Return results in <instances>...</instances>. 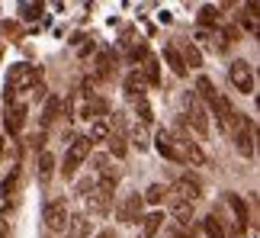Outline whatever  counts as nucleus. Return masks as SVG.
I'll use <instances>...</instances> for the list:
<instances>
[{"instance_id":"obj_1","label":"nucleus","mask_w":260,"mask_h":238,"mask_svg":"<svg viewBox=\"0 0 260 238\" xmlns=\"http://www.w3.org/2000/svg\"><path fill=\"white\" fill-rule=\"evenodd\" d=\"M36 84H42V68H36V65H16L13 71H10V81H7V103H13L23 91H32Z\"/></svg>"},{"instance_id":"obj_2","label":"nucleus","mask_w":260,"mask_h":238,"mask_svg":"<svg viewBox=\"0 0 260 238\" xmlns=\"http://www.w3.org/2000/svg\"><path fill=\"white\" fill-rule=\"evenodd\" d=\"M90 145H93V142H90L87 135H81V138H74V142H71V148H68V155H64V174L68 177H71L77 171V164L90 155Z\"/></svg>"},{"instance_id":"obj_3","label":"nucleus","mask_w":260,"mask_h":238,"mask_svg":"<svg viewBox=\"0 0 260 238\" xmlns=\"http://www.w3.org/2000/svg\"><path fill=\"white\" fill-rule=\"evenodd\" d=\"M68 219H71V213H68V203L64 200H52V203L45 206V225L52 232H64Z\"/></svg>"},{"instance_id":"obj_4","label":"nucleus","mask_w":260,"mask_h":238,"mask_svg":"<svg viewBox=\"0 0 260 238\" xmlns=\"http://www.w3.org/2000/svg\"><path fill=\"white\" fill-rule=\"evenodd\" d=\"M199 190H203V187H199V181H196V177H180V181L171 187V193L177 196L180 203H193L196 196H199Z\"/></svg>"},{"instance_id":"obj_5","label":"nucleus","mask_w":260,"mask_h":238,"mask_svg":"<svg viewBox=\"0 0 260 238\" xmlns=\"http://www.w3.org/2000/svg\"><path fill=\"white\" fill-rule=\"evenodd\" d=\"M232 84L238 87V91H244V94L254 91V71H251L247 62H235L232 65Z\"/></svg>"},{"instance_id":"obj_6","label":"nucleus","mask_w":260,"mask_h":238,"mask_svg":"<svg viewBox=\"0 0 260 238\" xmlns=\"http://www.w3.org/2000/svg\"><path fill=\"white\" fill-rule=\"evenodd\" d=\"M157 152H161L164 158H171V161H183V152H180V145H177V138L167 132V129H161V132H157Z\"/></svg>"},{"instance_id":"obj_7","label":"nucleus","mask_w":260,"mask_h":238,"mask_svg":"<svg viewBox=\"0 0 260 238\" xmlns=\"http://www.w3.org/2000/svg\"><path fill=\"white\" fill-rule=\"evenodd\" d=\"M119 219H122V222H138V219H142V193L125 196L122 206H119Z\"/></svg>"},{"instance_id":"obj_8","label":"nucleus","mask_w":260,"mask_h":238,"mask_svg":"<svg viewBox=\"0 0 260 238\" xmlns=\"http://www.w3.org/2000/svg\"><path fill=\"white\" fill-rule=\"evenodd\" d=\"M212 110L218 113V119H222V126H235L238 123V113H235V106H232V100L228 97H222V94H215V100L209 103Z\"/></svg>"},{"instance_id":"obj_9","label":"nucleus","mask_w":260,"mask_h":238,"mask_svg":"<svg viewBox=\"0 0 260 238\" xmlns=\"http://www.w3.org/2000/svg\"><path fill=\"white\" fill-rule=\"evenodd\" d=\"M186 123L196 129V132H209V119H206V110L199 106V100H189L186 106Z\"/></svg>"},{"instance_id":"obj_10","label":"nucleus","mask_w":260,"mask_h":238,"mask_svg":"<svg viewBox=\"0 0 260 238\" xmlns=\"http://www.w3.org/2000/svg\"><path fill=\"white\" fill-rule=\"evenodd\" d=\"M4 123H7V132H19V129H23L26 126V106L23 103H13V106H10V113H7V119H4Z\"/></svg>"},{"instance_id":"obj_11","label":"nucleus","mask_w":260,"mask_h":238,"mask_svg":"<svg viewBox=\"0 0 260 238\" xmlns=\"http://www.w3.org/2000/svg\"><path fill=\"white\" fill-rule=\"evenodd\" d=\"M109 196H113V193H106V190H100V187H93V190L87 193V206H90L93 213H106V210H109Z\"/></svg>"},{"instance_id":"obj_12","label":"nucleus","mask_w":260,"mask_h":238,"mask_svg":"<svg viewBox=\"0 0 260 238\" xmlns=\"http://www.w3.org/2000/svg\"><path fill=\"white\" fill-rule=\"evenodd\" d=\"M238 152H241V155L254 152V126L251 123H244L241 129H238Z\"/></svg>"},{"instance_id":"obj_13","label":"nucleus","mask_w":260,"mask_h":238,"mask_svg":"<svg viewBox=\"0 0 260 238\" xmlns=\"http://www.w3.org/2000/svg\"><path fill=\"white\" fill-rule=\"evenodd\" d=\"M228 206H232V210H235V216H238V229H244V225H247V203L241 200V196H238V193H228Z\"/></svg>"},{"instance_id":"obj_14","label":"nucleus","mask_w":260,"mask_h":238,"mask_svg":"<svg viewBox=\"0 0 260 238\" xmlns=\"http://www.w3.org/2000/svg\"><path fill=\"white\" fill-rule=\"evenodd\" d=\"M164 62L171 65V71L177 74V77H186V65H183V58H180V52L174 45H167V52H164Z\"/></svg>"},{"instance_id":"obj_15","label":"nucleus","mask_w":260,"mask_h":238,"mask_svg":"<svg viewBox=\"0 0 260 238\" xmlns=\"http://www.w3.org/2000/svg\"><path fill=\"white\" fill-rule=\"evenodd\" d=\"M68 225H71V238H84V235H90V229H93L87 216H71Z\"/></svg>"},{"instance_id":"obj_16","label":"nucleus","mask_w":260,"mask_h":238,"mask_svg":"<svg viewBox=\"0 0 260 238\" xmlns=\"http://www.w3.org/2000/svg\"><path fill=\"white\" fill-rule=\"evenodd\" d=\"M174 219H177V225H183V229H186V225L189 222H193V203H174Z\"/></svg>"},{"instance_id":"obj_17","label":"nucleus","mask_w":260,"mask_h":238,"mask_svg":"<svg viewBox=\"0 0 260 238\" xmlns=\"http://www.w3.org/2000/svg\"><path fill=\"white\" fill-rule=\"evenodd\" d=\"M138 91H145V77H142V71H132L125 77V94L132 97V100H138Z\"/></svg>"},{"instance_id":"obj_18","label":"nucleus","mask_w":260,"mask_h":238,"mask_svg":"<svg viewBox=\"0 0 260 238\" xmlns=\"http://www.w3.org/2000/svg\"><path fill=\"white\" fill-rule=\"evenodd\" d=\"M142 232H145V238H151V235H157V229H161V222H164V216L161 213H148V216H142Z\"/></svg>"},{"instance_id":"obj_19","label":"nucleus","mask_w":260,"mask_h":238,"mask_svg":"<svg viewBox=\"0 0 260 238\" xmlns=\"http://www.w3.org/2000/svg\"><path fill=\"white\" fill-rule=\"evenodd\" d=\"M52 171H55V158L48 152H42V155H39V181H48Z\"/></svg>"},{"instance_id":"obj_20","label":"nucleus","mask_w":260,"mask_h":238,"mask_svg":"<svg viewBox=\"0 0 260 238\" xmlns=\"http://www.w3.org/2000/svg\"><path fill=\"white\" fill-rule=\"evenodd\" d=\"M81 116H84V119H93V123H96L100 116H106V103H103V100H90V103L84 106Z\"/></svg>"},{"instance_id":"obj_21","label":"nucleus","mask_w":260,"mask_h":238,"mask_svg":"<svg viewBox=\"0 0 260 238\" xmlns=\"http://www.w3.org/2000/svg\"><path fill=\"white\" fill-rule=\"evenodd\" d=\"M58 110H61V100H58V97H48V103H45V116H42V126H52L55 119H58Z\"/></svg>"},{"instance_id":"obj_22","label":"nucleus","mask_w":260,"mask_h":238,"mask_svg":"<svg viewBox=\"0 0 260 238\" xmlns=\"http://www.w3.org/2000/svg\"><path fill=\"white\" fill-rule=\"evenodd\" d=\"M203 229H206L209 238H225V229H222V222H218L215 216H206V219H203Z\"/></svg>"},{"instance_id":"obj_23","label":"nucleus","mask_w":260,"mask_h":238,"mask_svg":"<svg viewBox=\"0 0 260 238\" xmlns=\"http://www.w3.org/2000/svg\"><path fill=\"white\" fill-rule=\"evenodd\" d=\"M196 94L203 97V100L212 103V100H215V87H212V81H209V77H199V81H196Z\"/></svg>"},{"instance_id":"obj_24","label":"nucleus","mask_w":260,"mask_h":238,"mask_svg":"<svg viewBox=\"0 0 260 238\" xmlns=\"http://www.w3.org/2000/svg\"><path fill=\"white\" fill-rule=\"evenodd\" d=\"M90 142H103V138H109V126L103 123V119H96V123L93 126H90Z\"/></svg>"},{"instance_id":"obj_25","label":"nucleus","mask_w":260,"mask_h":238,"mask_svg":"<svg viewBox=\"0 0 260 238\" xmlns=\"http://www.w3.org/2000/svg\"><path fill=\"white\" fill-rule=\"evenodd\" d=\"M142 77H145L148 84H157V81H161V71H157V62H154L151 55L145 58V74H142Z\"/></svg>"},{"instance_id":"obj_26","label":"nucleus","mask_w":260,"mask_h":238,"mask_svg":"<svg viewBox=\"0 0 260 238\" xmlns=\"http://www.w3.org/2000/svg\"><path fill=\"white\" fill-rule=\"evenodd\" d=\"M164 193H167V190H164L161 184H151V187H148V193L142 196V200H145V203H151V206H157V203L164 200Z\"/></svg>"},{"instance_id":"obj_27","label":"nucleus","mask_w":260,"mask_h":238,"mask_svg":"<svg viewBox=\"0 0 260 238\" xmlns=\"http://www.w3.org/2000/svg\"><path fill=\"white\" fill-rule=\"evenodd\" d=\"M180 58H183V65H186V68H189V65H193V68L203 65V55H199V48H196V45H186V52L180 55Z\"/></svg>"},{"instance_id":"obj_28","label":"nucleus","mask_w":260,"mask_h":238,"mask_svg":"<svg viewBox=\"0 0 260 238\" xmlns=\"http://www.w3.org/2000/svg\"><path fill=\"white\" fill-rule=\"evenodd\" d=\"M215 19H218V7H212V4H206L203 10H199V23H203V26H212Z\"/></svg>"},{"instance_id":"obj_29","label":"nucleus","mask_w":260,"mask_h":238,"mask_svg":"<svg viewBox=\"0 0 260 238\" xmlns=\"http://www.w3.org/2000/svg\"><path fill=\"white\" fill-rule=\"evenodd\" d=\"M109 152H113L116 158H122V155H125V138L119 135V132H113V135H109Z\"/></svg>"},{"instance_id":"obj_30","label":"nucleus","mask_w":260,"mask_h":238,"mask_svg":"<svg viewBox=\"0 0 260 238\" xmlns=\"http://www.w3.org/2000/svg\"><path fill=\"white\" fill-rule=\"evenodd\" d=\"M16 184H19V171L13 167V174H10V177H7L4 184H0V196H10V193L16 190Z\"/></svg>"},{"instance_id":"obj_31","label":"nucleus","mask_w":260,"mask_h":238,"mask_svg":"<svg viewBox=\"0 0 260 238\" xmlns=\"http://www.w3.org/2000/svg\"><path fill=\"white\" fill-rule=\"evenodd\" d=\"M109 65H113V55L103 52V55L96 58V74H100V77H106V74H109Z\"/></svg>"},{"instance_id":"obj_32","label":"nucleus","mask_w":260,"mask_h":238,"mask_svg":"<svg viewBox=\"0 0 260 238\" xmlns=\"http://www.w3.org/2000/svg\"><path fill=\"white\" fill-rule=\"evenodd\" d=\"M135 106H138V116H142V123H151V106H148V100H145V97H138V100H135Z\"/></svg>"},{"instance_id":"obj_33","label":"nucleus","mask_w":260,"mask_h":238,"mask_svg":"<svg viewBox=\"0 0 260 238\" xmlns=\"http://www.w3.org/2000/svg\"><path fill=\"white\" fill-rule=\"evenodd\" d=\"M19 13H23L26 19H39V13H42V4H23V7H19Z\"/></svg>"},{"instance_id":"obj_34","label":"nucleus","mask_w":260,"mask_h":238,"mask_svg":"<svg viewBox=\"0 0 260 238\" xmlns=\"http://www.w3.org/2000/svg\"><path fill=\"white\" fill-rule=\"evenodd\" d=\"M132 138H135V145L142 148V152H145V148H148V138H145V132H142V126H138L135 132H132Z\"/></svg>"},{"instance_id":"obj_35","label":"nucleus","mask_w":260,"mask_h":238,"mask_svg":"<svg viewBox=\"0 0 260 238\" xmlns=\"http://www.w3.org/2000/svg\"><path fill=\"white\" fill-rule=\"evenodd\" d=\"M29 145H32V148H36V152H39V148H42V145H45V132H36L32 138H29Z\"/></svg>"},{"instance_id":"obj_36","label":"nucleus","mask_w":260,"mask_h":238,"mask_svg":"<svg viewBox=\"0 0 260 238\" xmlns=\"http://www.w3.org/2000/svg\"><path fill=\"white\" fill-rule=\"evenodd\" d=\"M196 42H212V33H209V29H199V33H196Z\"/></svg>"},{"instance_id":"obj_37","label":"nucleus","mask_w":260,"mask_h":238,"mask_svg":"<svg viewBox=\"0 0 260 238\" xmlns=\"http://www.w3.org/2000/svg\"><path fill=\"white\" fill-rule=\"evenodd\" d=\"M96 238H116V232H113V229H103V232H100Z\"/></svg>"},{"instance_id":"obj_38","label":"nucleus","mask_w":260,"mask_h":238,"mask_svg":"<svg viewBox=\"0 0 260 238\" xmlns=\"http://www.w3.org/2000/svg\"><path fill=\"white\" fill-rule=\"evenodd\" d=\"M0 158H4V142H0Z\"/></svg>"},{"instance_id":"obj_39","label":"nucleus","mask_w":260,"mask_h":238,"mask_svg":"<svg viewBox=\"0 0 260 238\" xmlns=\"http://www.w3.org/2000/svg\"><path fill=\"white\" fill-rule=\"evenodd\" d=\"M0 238H4V235H0Z\"/></svg>"}]
</instances>
